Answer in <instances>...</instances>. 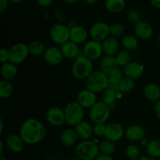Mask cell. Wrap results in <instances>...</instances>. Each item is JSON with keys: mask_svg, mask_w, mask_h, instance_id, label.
<instances>
[{"mask_svg": "<svg viewBox=\"0 0 160 160\" xmlns=\"http://www.w3.org/2000/svg\"><path fill=\"white\" fill-rule=\"evenodd\" d=\"M0 160H8V159H7V158H6V157H4V156H0Z\"/></svg>", "mask_w": 160, "mask_h": 160, "instance_id": "obj_53", "label": "cell"}, {"mask_svg": "<svg viewBox=\"0 0 160 160\" xmlns=\"http://www.w3.org/2000/svg\"><path fill=\"white\" fill-rule=\"evenodd\" d=\"M72 160H82V159H80V158H78V157H76V158H73Z\"/></svg>", "mask_w": 160, "mask_h": 160, "instance_id": "obj_54", "label": "cell"}, {"mask_svg": "<svg viewBox=\"0 0 160 160\" xmlns=\"http://www.w3.org/2000/svg\"><path fill=\"white\" fill-rule=\"evenodd\" d=\"M0 126H1V129H0V133H2L3 131V127H4V123H3V120L2 119H0Z\"/></svg>", "mask_w": 160, "mask_h": 160, "instance_id": "obj_49", "label": "cell"}, {"mask_svg": "<svg viewBox=\"0 0 160 160\" xmlns=\"http://www.w3.org/2000/svg\"><path fill=\"white\" fill-rule=\"evenodd\" d=\"M158 42H159V45H160V34L159 35V38H158Z\"/></svg>", "mask_w": 160, "mask_h": 160, "instance_id": "obj_55", "label": "cell"}, {"mask_svg": "<svg viewBox=\"0 0 160 160\" xmlns=\"http://www.w3.org/2000/svg\"><path fill=\"white\" fill-rule=\"evenodd\" d=\"M130 160H140V159H130Z\"/></svg>", "mask_w": 160, "mask_h": 160, "instance_id": "obj_56", "label": "cell"}, {"mask_svg": "<svg viewBox=\"0 0 160 160\" xmlns=\"http://www.w3.org/2000/svg\"><path fill=\"white\" fill-rule=\"evenodd\" d=\"M147 153L149 156L153 158L160 157V140L155 139L148 142L146 147Z\"/></svg>", "mask_w": 160, "mask_h": 160, "instance_id": "obj_33", "label": "cell"}, {"mask_svg": "<svg viewBox=\"0 0 160 160\" xmlns=\"http://www.w3.org/2000/svg\"><path fill=\"white\" fill-rule=\"evenodd\" d=\"M128 18L129 20V21H131L133 23H138L139 22H141V15L140 12H138L136 9H131L128 12Z\"/></svg>", "mask_w": 160, "mask_h": 160, "instance_id": "obj_39", "label": "cell"}, {"mask_svg": "<svg viewBox=\"0 0 160 160\" xmlns=\"http://www.w3.org/2000/svg\"><path fill=\"white\" fill-rule=\"evenodd\" d=\"M134 80L125 77V78H123V79L120 81V82L119 83L118 87H117V91L122 94L129 93L130 92H131V91L134 89Z\"/></svg>", "mask_w": 160, "mask_h": 160, "instance_id": "obj_35", "label": "cell"}, {"mask_svg": "<svg viewBox=\"0 0 160 160\" xmlns=\"http://www.w3.org/2000/svg\"><path fill=\"white\" fill-rule=\"evenodd\" d=\"M140 160H156V158H153L151 157V156H141Z\"/></svg>", "mask_w": 160, "mask_h": 160, "instance_id": "obj_47", "label": "cell"}, {"mask_svg": "<svg viewBox=\"0 0 160 160\" xmlns=\"http://www.w3.org/2000/svg\"><path fill=\"white\" fill-rule=\"evenodd\" d=\"M0 62L2 64L9 62V51L6 48H1L0 49Z\"/></svg>", "mask_w": 160, "mask_h": 160, "instance_id": "obj_41", "label": "cell"}, {"mask_svg": "<svg viewBox=\"0 0 160 160\" xmlns=\"http://www.w3.org/2000/svg\"><path fill=\"white\" fill-rule=\"evenodd\" d=\"M20 136L27 145H36L45 139L46 128L37 119L28 118L20 127Z\"/></svg>", "mask_w": 160, "mask_h": 160, "instance_id": "obj_1", "label": "cell"}, {"mask_svg": "<svg viewBox=\"0 0 160 160\" xmlns=\"http://www.w3.org/2000/svg\"><path fill=\"white\" fill-rule=\"evenodd\" d=\"M75 131L78 134V138L82 139L83 141L88 140L94 134L93 133V126L88 123L87 121H82L75 126Z\"/></svg>", "mask_w": 160, "mask_h": 160, "instance_id": "obj_22", "label": "cell"}, {"mask_svg": "<svg viewBox=\"0 0 160 160\" xmlns=\"http://www.w3.org/2000/svg\"><path fill=\"white\" fill-rule=\"evenodd\" d=\"M106 125L105 123H95L93 126V133L95 135L98 136H105L106 133Z\"/></svg>", "mask_w": 160, "mask_h": 160, "instance_id": "obj_40", "label": "cell"}, {"mask_svg": "<svg viewBox=\"0 0 160 160\" xmlns=\"http://www.w3.org/2000/svg\"><path fill=\"white\" fill-rule=\"evenodd\" d=\"M121 43L123 48L128 51H134L138 48L139 45L138 38L136 36L131 35V34L123 36L121 40Z\"/></svg>", "mask_w": 160, "mask_h": 160, "instance_id": "obj_28", "label": "cell"}, {"mask_svg": "<svg viewBox=\"0 0 160 160\" xmlns=\"http://www.w3.org/2000/svg\"><path fill=\"white\" fill-rule=\"evenodd\" d=\"M118 67L116 61L115 56H106L105 55L104 56L101 58L99 62V68L100 70H102L104 73H108L110 70Z\"/></svg>", "mask_w": 160, "mask_h": 160, "instance_id": "obj_27", "label": "cell"}, {"mask_svg": "<svg viewBox=\"0 0 160 160\" xmlns=\"http://www.w3.org/2000/svg\"><path fill=\"white\" fill-rule=\"evenodd\" d=\"M37 1L42 6H48L52 2V0H37Z\"/></svg>", "mask_w": 160, "mask_h": 160, "instance_id": "obj_45", "label": "cell"}, {"mask_svg": "<svg viewBox=\"0 0 160 160\" xmlns=\"http://www.w3.org/2000/svg\"><path fill=\"white\" fill-rule=\"evenodd\" d=\"M103 53L102 45L101 42L91 40L86 42L84 47V56L90 60H96L99 59Z\"/></svg>", "mask_w": 160, "mask_h": 160, "instance_id": "obj_10", "label": "cell"}, {"mask_svg": "<svg viewBox=\"0 0 160 160\" xmlns=\"http://www.w3.org/2000/svg\"><path fill=\"white\" fill-rule=\"evenodd\" d=\"M49 35L53 42L62 45L70 40V28L62 23H55L50 29Z\"/></svg>", "mask_w": 160, "mask_h": 160, "instance_id": "obj_7", "label": "cell"}, {"mask_svg": "<svg viewBox=\"0 0 160 160\" xmlns=\"http://www.w3.org/2000/svg\"><path fill=\"white\" fill-rule=\"evenodd\" d=\"M9 1L12 2H14V3H20V2H21L23 0H9Z\"/></svg>", "mask_w": 160, "mask_h": 160, "instance_id": "obj_52", "label": "cell"}, {"mask_svg": "<svg viewBox=\"0 0 160 160\" xmlns=\"http://www.w3.org/2000/svg\"><path fill=\"white\" fill-rule=\"evenodd\" d=\"M144 66L138 62H131L129 64L123 67V74L126 78L136 80L140 78L143 75Z\"/></svg>", "mask_w": 160, "mask_h": 160, "instance_id": "obj_15", "label": "cell"}, {"mask_svg": "<svg viewBox=\"0 0 160 160\" xmlns=\"http://www.w3.org/2000/svg\"><path fill=\"white\" fill-rule=\"evenodd\" d=\"M143 93L146 99L151 102H158L160 99V87L155 83H149L144 88Z\"/></svg>", "mask_w": 160, "mask_h": 160, "instance_id": "obj_23", "label": "cell"}, {"mask_svg": "<svg viewBox=\"0 0 160 160\" xmlns=\"http://www.w3.org/2000/svg\"><path fill=\"white\" fill-rule=\"evenodd\" d=\"M18 70L17 65L11 62L3 63L1 67V76L5 81H10L17 77Z\"/></svg>", "mask_w": 160, "mask_h": 160, "instance_id": "obj_24", "label": "cell"}, {"mask_svg": "<svg viewBox=\"0 0 160 160\" xmlns=\"http://www.w3.org/2000/svg\"><path fill=\"white\" fill-rule=\"evenodd\" d=\"M151 2L155 7L160 9V0H151Z\"/></svg>", "mask_w": 160, "mask_h": 160, "instance_id": "obj_46", "label": "cell"}, {"mask_svg": "<svg viewBox=\"0 0 160 160\" xmlns=\"http://www.w3.org/2000/svg\"><path fill=\"white\" fill-rule=\"evenodd\" d=\"M3 142H0V154H1V156H2V152H3Z\"/></svg>", "mask_w": 160, "mask_h": 160, "instance_id": "obj_50", "label": "cell"}, {"mask_svg": "<svg viewBox=\"0 0 160 160\" xmlns=\"http://www.w3.org/2000/svg\"><path fill=\"white\" fill-rule=\"evenodd\" d=\"M13 92V85L10 81H1L0 82V98L4 99L10 97Z\"/></svg>", "mask_w": 160, "mask_h": 160, "instance_id": "obj_36", "label": "cell"}, {"mask_svg": "<svg viewBox=\"0 0 160 160\" xmlns=\"http://www.w3.org/2000/svg\"><path fill=\"white\" fill-rule=\"evenodd\" d=\"M93 71V62L84 55L78 56L71 67L72 75L78 80H86Z\"/></svg>", "mask_w": 160, "mask_h": 160, "instance_id": "obj_2", "label": "cell"}, {"mask_svg": "<svg viewBox=\"0 0 160 160\" xmlns=\"http://www.w3.org/2000/svg\"><path fill=\"white\" fill-rule=\"evenodd\" d=\"M115 58L118 67H124L131 62V54L129 51L126 49L119 51V52L115 56Z\"/></svg>", "mask_w": 160, "mask_h": 160, "instance_id": "obj_34", "label": "cell"}, {"mask_svg": "<svg viewBox=\"0 0 160 160\" xmlns=\"http://www.w3.org/2000/svg\"><path fill=\"white\" fill-rule=\"evenodd\" d=\"M84 2L85 3H87V4L92 5V4H94V3L97 2L98 0H84Z\"/></svg>", "mask_w": 160, "mask_h": 160, "instance_id": "obj_48", "label": "cell"}, {"mask_svg": "<svg viewBox=\"0 0 160 160\" xmlns=\"http://www.w3.org/2000/svg\"><path fill=\"white\" fill-rule=\"evenodd\" d=\"M106 8L111 12L117 13L124 9V0H106Z\"/></svg>", "mask_w": 160, "mask_h": 160, "instance_id": "obj_31", "label": "cell"}, {"mask_svg": "<svg viewBox=\"0 0 160 160\" xmlns=\"http://www.w3.org/2000/svg\"><path fill=\"white\" fill-rule=\"evenodd\" d=\"M77 102L84 109H91L97 102V96L95 92L89 89L81 91L77 95Z\"/></svg>", "mask_w": 160, "mask_h": 160, "instance_id": "obj_14", "label": "cell"}, {"mask_svg": "<svg viewBox=\"0 0 160 160\" xmlns=\"http://www.w3.org/2000/svg\"><path fill=\"white\" fill-rule=\"evenodd\" d=\"M9 62L14 64H20L26 60L29 54L28 45L23 42L16 43L9 49Z\"/></svg>", "mask_w": 160, "mask_h": 160, "instance_id": "obj_8", "label": "cell"}, {"mask_svg": "<svg viewBox=\"0 0 160 160\" xmlns=\"http://www.w3.org/2000/svg\"><path fill=\"white\" fill-rule=\"evenodd\" d=\"M110 116V106L102 101L97 102L89 111V117L94 123H105Z\"/></svg>", "mask_w": 160, "mask_h": 160, "instance_id": "obj_6", "label": "cell"}, {"mask_svg": "<svg viewBox=\"0 0 160 160\" xmlns=\"http://www.w3.org/2000/svg\"><path fill=\"white\" fill-rule=\"evenodd\" d=\"M134 33L138 38H140L142 40H148L152 37L153 28L151 24L147 22L141 21L135 24Z\"/></svg>", "mask_w": 160, "mask_h": 160, "instance_id": "obj_18", "label": "cell"}, {"mask_svg": "<svg viewBox=\"0 0 160 160\" xmlns=\"http://www.w3.org/2000/svg\"><path fill=\"white\" fill-rule=\"evenodd\" d=\"M95 160H114V159L111 157V156H109V155L99 154L98 157H97Z\"/></svg>", "mask_w": 160, "mask_h": 160, "instance_id": "obj_44", "label": "cell"}, {"mask_svg": "<svg viewBox=\"0 0 160 160\" xmlns=\"http://www.w3.org/2000/svg\"><path fill=\"white\" fill-rule=\"evenodd\" d=\"M45 62L50 66H58L62 63L64 56L60 48L55 46L48 47L43 54Z\"/></svg>", "mask_w": 160, "mask_h": 160, "instance_id": "obj_12", "label": "cell"}, {"mask_svg": "<svg viewBox=\"0 0 160 160\" xmlns=\"http://www.w3.org/2000/svg\"><path fill=\"white\" fill-rule=\"evenodd\" d=\"M46 120L48 123L54 127H60L66 123L64 110L61 108L53 106L46 112Z\"/></svg>", "mask_w": 160, "mask_h": 160, "instance_id": "obj_11", "label": "cell"}, {"mask_svg": "<svg viewBox=\"0 0 160 160\" xmlns=\"http://www.w3.org/2000/svg\"><path fill=\"white\" fill-rule=\"evenodd\" d=\"M89 35L92 40L103 42L110 35V26L106 22H96L91 27Z\"/></svg>", "mask_w": 160, "mask_h": 160, "instance_id": "obj_9", "label": "cell"}, {"mask_svg": "<svg viewBox=\"0 0 160 160\" xmlns=\"http://www.w3.org/2000/svg\"><path fill=\"white\" fill-rule=\"evenodd\" d=\"M64 113L66 117V123L70 126H77L84 121V108L78 102H70L65 106Z\"/></svg>", "mask_w": 160, "mask_h": 160, "instance_id": "obj_5", "label": "cell"}, {"mask_svg": "<svg viewBox=\"0 0 160 160\" xmlns=\"http://www.w3.org/2000/svg\"><path fill=\"white\" fill-rule=\"evenodd\" d=\"M65 1L69 4H73V3H76L78 0H65Z\"/></svg>", "mask_w": 160, "mask_h": 160, "instance_id": "obj_51", "label": "cell"}, {"mask_svg": "<svg viewBox=\"0 0 160 160\" xmlns=\"http://www.w3.org/2000/svg\"><path fill=\"white\" fill-rule=\"evenodd\" d=\"M88 34L87 30L79 25L70 28V41L77 45H81L85 42L88 38Z\"/></svg>", "mask_w": 160, "mask_h": 160, "instance_id": "obj_19", "label": "cell"}, {"mask_svg": "<svg viewBox=\"0 0 160 160\" xmlns=\"http://www.w3.org/2000/svg\"><path fill=\"white\" fill-rule=\"evenodd\" d=\"M125 136L130 142H141L145 138V131L140 125L132 124L125 131Z\"/></svg>", "mask_w": 160, "mask_h": 160, "instance_id": "obj_16", "label": "cell"}, {"mask_svg": "<svg viewBox=\"0 0 160 160\" xmlns=\"http://www.w3.org/2000/svg\"><path fill=\"white\" fill-rule=\"evenodd\" d=\"M125 154L130 159H138L140 157V149L136 145L131 144L125 149Z\"/></svg>", "mask_w": 160, "mask_h": 160, "instance_id": "obj_37", "label": "cell"}, {"mask_svg": "<svg viewBox=\"0 0 160 160\" xmlns=\"http://www.w3.org/2000/svg\"><path fill=\"white\" fill-rule=\"evenodd\" d=\"M123 72L119 68V67H115V68L109 70L108 73H106L108 80H109V88H112L117 91V87H118L119 83L123 78Z\"/></svg>", "mask_w": 160, "mask_h": 160, "instance_id": "obj_26", "label": "cell"}, {"mask_svg": "<svg viewBox=\"0 0 160 160\" xmlns=\"http://www.w3.org/2000/svg\"><path fill=\"white\" fill-rule=\"evenodd\" d=\"M86 87L95 94L103 92L109 88V80L106 73L102 70H94L92 74L86 79Z\"/></svg>", "mask_w": 160, "mask_h": 160, "instance_id": "obj_3", "label": "cell"}, {"mask_svg": "<svg viewBox=\"0 0 160 160\" xmlns=\"http://www.w3.org/2000/svg\"><path fill=\"white\" fill-rule=\"evenodd\" d=\"M78 136L74 129L68 128L62 131L60 136L61 143L66 147H71L76 144Z\"/></svg>", "mask_w": 160, "mask_h": 160, "instance_id": "obj_25", "label": "cell"}, {"mask_svg": "<svg viewBox=\"0 0 160 160\" xmlns=\"http://www.w3.org/2000/svg\"><path fill=\"white\" fill-rule=\"evenodd\" d=\"M124 32V27L120 23H115L110 25V36L117 38L121 36Z\"/></svg>", "mask_w": 160, "mask_h": 160, "instance_id": "obj_38", "label": "cell"}, {"mask_svg": "<svg viewBox=\"0 0 160 160\" xmlns=\"http://www.w3.org/2000/svg\"><path fill=\"white\" fill-rule=\"evenodd\" d=\"M60 49L64 58H67V59H76L79 56V47H78V45L71 42L70 40L61 45Z\"/></svg>", "mask_w": 160, "mask_h": 160, "instance_id": "obj_21", "label": "cell"}, {"mask_svg": "<svg viewBox=\"0 0 160 160\" xmlns=\"http://www.w3.org/2000/svg\"><path fill=\"white\" fill-rule=\"evenodd\" d=\"M77 157L82 160H95L99 155L98 145L94 141L85 140L78 144L75 148Z\"/></svg>", "mask_w": 160, "mask_h": 160, "instance_id": "obj_4", "label": "cell"}, {"mask_svg": "<svg viewBox=\"0 0 160 160\" xmlns=\"http://www.w3.org/2000/svg\"><path fill=\"white\" fill-rule=\"evenodd\" d=\"M102 45L103 53L106 56H115L119 52L120 44L116 38L109 37L103 41Z\"/></svg>", "mask_w": 160, "mask_h": 160, "instance_id": "obj_20", "label": "cell"}, {"mask_svg": "<svg viewBox=\"0 0 160 160\" xmlns=\"http://www.w3.org/2000/svg\"><path fill=\"white\" fill-rule=\"evenodd\" d=\"M154 109H155V114H156V117H157L159 120H160V99L158 102H156Z\"/></svg>", "mask_w": 160, "mask_h": 160, "instance_id": "obj_43", "label": "cell"}, {"mask_svg": "<svg viewBox=\"0 0 160 160\" xmlns=\"http://www.w3.org/2000/svg\"><path fill=\"white\" fill-rule=\"evenodd\" d=\"M9 0H0V12H3L7 9Z\"/></svg>", "mask_w": 160, "mask_h": 160, "instance_id": "obj_42", "label": "cell"}, {"mask_svg": "<svg viewBox=\"0 0 160 160\" xmlns=\"http://www.w3.org/2000/svg\"><path fill=\"white\" fill-rule=\"evenodd\" d=\"M117 98H118V91L112 88H108L102 92V99L103 102L109 106H112Z\"/></svg>", "mask_w": 160, "mask_h": 160, "instance_id": "obj_29", "label": "cell"}, {"mask_svg": "<svg viewBox=\"0 0 160 160\" xmlns=\"http://www.w3.org/2000/svg\"><path fill=\"white\" fill-rule=\"evenodd\" d=\"M98 148H99V152L101 154L110 156L115 151V142L108 140V139H105L98 143Z\"/></svg>", "mask_w": 160, "mask_h": 160, "instance_id": "obj_32", "label": "cell"}, {"mask_svg": "<svg viewBox=\"0 0 160 160\" xmlns=\"http://www.w3.org/2000/svg\"><path fill=\"white\" fill-rule=\"evenodd\" d=\"M24 142L20 134H10L6 137V145L11 152L14 153H20L24 148Z\"/></svg>", "mask_w": 160, "mask_h": 160, "instance_id": "obj_17", "label": "cell"}, {"mask_svg": "<svg viewBox=\"0 0 160 160\" xmlns=\"http://www.w3.org/2000/svg\"><path fill=\"white\" fill-rule=\"evenodd\" d=\"M28 48H29V52L35 56L43 55L46 50L45 44L39 40H34L30 42L28 45Z\"/></svg>", "mask_w": 160, "mask_h": 160, "instance_id": "obj_30", "label": "cell"}, {"mask_svg": "<svg viewBox=\"0 0 160 160\" xmlns=\"http://www.w3.org/2000/svg\"><path fill=\"white\" fill-rule=\"evenodd\" d=\"M124 134L125 131L121 124L119 123H110L106 125L104 137L108 140L117 142L121 140Z\"/></svg>", "mask_w": 160, "mask_h": 160, "instance_id": "obj_13", "label": "cell"}]
</instances>
